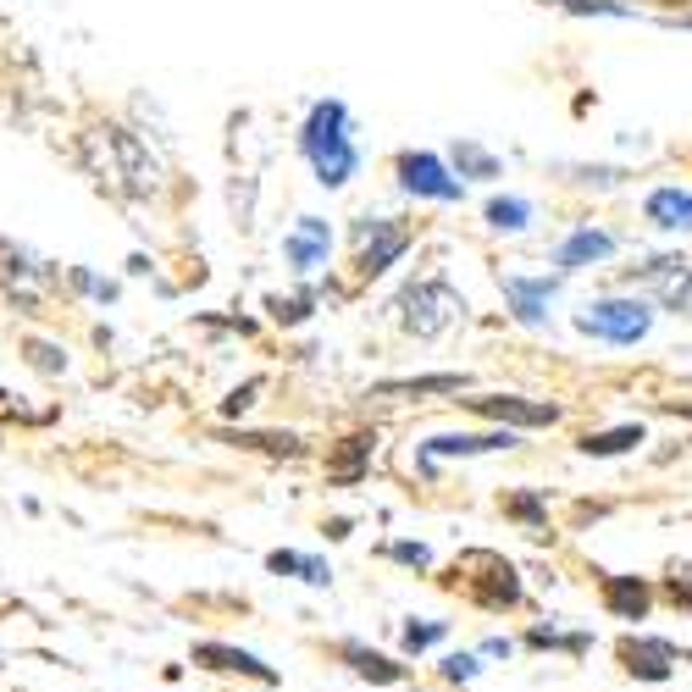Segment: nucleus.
Instances as JSON below:
<instances>
[{"instance_id": "obj_1", "label": "nucleus", "mask_w": 692, "mask_h": 692, "mask_svg": "<svg viewBox=\"0 0 692 692\" xmlns=\"http://www.w3.org/2000/svg\"><path fill=\"white\" fill-rule=\"evenodd\" d=\"M350 112H343V101H321L300 133L310 166H316V184L338 189V184H350V172H355V144H350Z\"/></svg>"}, {"instance_id": "obj_2", "label": "nucleus", "mask_w": 692, "mask_h": 692, "mask_svg": "<svg viewBox=\"0 0 692 692\" xmlns=\"http://www.w3.org/2000/svg\"><path fill=\"white\" fill-rule=\"evenodd\" d=\"M460 560L471 571H455V576H466V598L477 603V610H515V603H521V576H515L509 560H499L488 549H471Z\"/></svg>"}, {"instance_id": "obj_3", "label": "nucleus", "mask_w": 692, "mask_h": 692, "mask_svg": "<svg viewBox=\"0 0 692 692\" xmlns=\"http://www.w3.org/2000/svg\"><path fill=\"white\" fill-rule=\"evenodd\" d=\"M648 321H654V310H648L643 300H598V305H587V310L576 316L582 332L610 338V343H637V338L648 332Z\"/></svg>"}, {"instance_id": "obj_4", "label": "nucleus", "mask_w": 692, "mask_h": 692, "mask_svg": "<svg viewBox=\"0 0 692 692\" xmlns=\"http://www.w3.org/2000/svg\"><path fill=\"white\" fill-rule=\"evenodd\" d=\"M615 654H621L626 676H637V681H670V670L681 659V648L670 637H621Z\"/></svg>"}, {"instance_id": "obj_5", "label": "nucleus", "mask_w": 692, "mask_h": 692, "mask_svg": "<svg viewBox=\"0 0 692 692\" xmlns=\"http://www.w3.org/2000/svg\"><path fill=\"white\" fill-rule=\"evenodd\" d=\"M399 184L410 195H426V200H460V184L449 178V166L438 155H399Z\"/></svg>"}, {"instance_id": "obj_6", "label": "nucleus", "mask_w": 692, "mask_h": 692, "mask_svg": "<svg viewBox=\"0 0 692 692\" xmlns=\"http://www.w3.org/2000/svg\"><path fill=\"white\" fill-rule=\"evenodd\" d=\"M195 665L222 670V676H249V681H261V687H278V670L267 659H255L249 648H233V643H195Z\"/></svg>"}, {"instance_id": "obj_7", "label": "nucleus", "mask_w": 692, "mask_h": 692, "mask_svg": "<svg viewBox=\"0 0 692 692\" xmlns=\"http://www.w3.org/2000/svg\"><path fill=\"white\" fill-rule=\"evenodd\" d=\"M404 305H410V316H404V321H410L415 332H438L455 310H466V305H460V294H455L449 283H421V289H410V294H404Z\"/></svg>"}, {"instance_id": "obj_8", "label": "nucleus", "mask_w": 692, "mask_h": 692, "mask_svg": "<svg viewBox=\"0 0 692 692\" xmlns=\"http://www.w3.org/2000/svg\"><path fill=\"white\" fill-rule=\"evenodd\" d=\"M598 598L615 621H648V610H654V587L643 576H603Z\"/></svg>"}, {"instance_id": "obj_9", "label": "nucleus", "mask_w": 692, "mask_h": 692, "mask_svg": "<svg viewBox=\"0 0 692 692\" xmlns=\"http://www.w3.org/2000/svg\"><path fill=\"white\" fill-rule=\"evenodd\" d=\"M404 244H410L404 227H394V222H361V272L366 278L388 272L399 255H404Z\"/></svg>"}, {"instance_id": "obj_10", "label": "nucleus", "mask_w": 692, "mask_h": 692, "mask_svg": "<svg viewBox=\"0 0 692 692\" xmlns=\"http://www.w3.org/2000/svg\"><path fill=\"white\" fill-rule=\"evenodd\" d=\"M493 449H515V432H471V438H426L421 444V471L432 477V460H444V455H493Z\"/></svg>"}, {"instance_id": "obj_11", "label": "nucleus", "mask_w": 692, "mask_h": 692, "mask_svg": "<svg viewBox=\"0 0 692 692\" xmlns=\"http://www.w3.org/2000/svg\"><path fill=\"white\" fill-rule=\"evenodd\" d=\"M338 659L350 665L361 681H372V687H399V681L410 676L404 659H388V654H377V648H366V643H338Z\"/></svg>"}, {"instance_id": "obj_12", "label": "nucleus", "mask_w": 692, "mask_h": 692, "mask_svg": "<svg viewBox=\"0 0 692 692\" xmlns=\"http://www.w3.org/2000/svg\"><path fill=\"white\" fill-rule=\"evenodd\" d=\"M471 410H482V415H493V421H504V426H549V421H560V404L504 399V394H493V399H471Z\"/></svg>"}, {"instance_id": "obj_13", "label": "nucleus", "mask_w": 692, "mask_h": 692, "mask_svg": "<svg viewBox=\"0 0 692 692\" xmlns=\"http://www.w3.org/2000/svg\"><path fill=\"white\" fill-rule=\"evenodd\" d=\"M289 261H294L300 272H316V267L327 261V222L305 216V222L289 233Z\"/></svg>"}, {"instance_id": "obj_14", "label": "nucleus", "mask_w": 692, "mask_h": 692, "mask_svg": "<svg viewBox=\"0 0 692 692\" xmlns=\"http://www.w3.org/2000/svg\"><path fill=\"white\" fill-rule=\"evenodd\" d=\"M372 432H355V438H343V449L332 455V466H327V482H361L366 477V466H372Z\"/></svg>"}, {"instance_id": "obj_15", "label": "nucleus", "mask_w": 692, "mask_h": 692, "mask_svg": "<svg viewBox=\"0 0 692 692\" xmlns=\"http://www.w3.org/2000/svg\"><path fill=\"white\" fill-rule=\"evenodd\" d=\"M637 278H643V283H654V289L665 294V305H681V300H687V289H692V272H687V261H676V255H665V261H648Z\"/></svg>"}, {"instance_id": "obj_16", "label": "nucleus", "mask_w": 692, "mask_h": 692, "mask_svg": "<svg viewBox=\"0 0 692 692\" xmlns=\"http://www.w3.org/2000/svg\"><path fill=\"white\" fill-rule=\"evenodd\" d=\"M267 571H278V576H300V582H310V587H327V582H332L327 560H316V554H294V549H272V554H267Z\"/></svg>"}, {"instance_id": "obj_17", "label": "nucleus", "mask_w": 692, "mask_h": 692, "mask_svg": "<svg viewBox=\"0 0 692 692\" xmlns=\"http://www.w3.org/2000/svg\"><path fill=\"white\" fill-rule=\"evenodd\" d=\"M504 294L515 300V316H521V321H543V305L554 300V278H538V283L509 278V283H504Z\"/></svg>"}, {"instance_id": "obj_18", "label": "nucleus", "mask_w": 692, "mask_h": 692, "mask_svg": "<svg viewBox=\"0 0 692 692\" xmlns=\"http://www.w3.org/2000/svg\"><path fill=\"white\" fill-rule=\"evenodd\" d=\"M610 249H615V238H610V233L582 227V233H571V238L560 244V267H587V261H603Z\"/></svg>"}, {"instance_id": "obj_19", "label": "nucleus", "mask_w": 692, "mask_h": 692, "mask_svg": "<svg viewBox=\"0 0 692 692\" xmlns=\"http://www.w3.org/2000/svg\"><path fill=\"white\" fill-rule=\"evenodd\" d=\"M648 216H654L659 227H692V195L659 189V195H648Z\"/></svg>"}, {"instance_id": "obj_20", "label": "nucleus", "mask_w": 692, "mask_h": 692, "mask_svg": "<svg viewBox=\"0 0 692 692\" xmlns=\"http://www.w3.org/2000/svg\"><path fill=\"white\" fill-rule=\"evenodd\" d=\"M643 444V426H610V432H587L582 438V455H626V449H637Z\"/></svg>"}, {"instance_id": "obj_21", "label": "nucleus", "mask_w": 692, "mask_h": 692, "mask_svg": "<svg viewBox=\"0 0 692 692\" xmlns=\"http://www.w3.org/2000/svg\"><path fill=\"white\" fill-rule=\"evenodd\" d=\"M504 515H509V521H521V527H549V504L538 493H509Z\"/></svg>"}, {"instance_id": "obj_22", "label": "nucleus", "mask_w": 692, "mask_h": 692, "mask_svg": "<svg viewBox=\"0 0 692 692\" xmlns=\"http://www.w3.org/2000/svg\"><path fill=\"white\" fill-rule=\"evenodd\" d=\"M444 637H449V626H444V621H421V626L410 621V626L399 632V643H404V654H410V659H415V654H426V648H438Z\"/></svg>"}, {"instance_id": "obj_23", "label": "nucleus", "mask_w": 692, "mask_h": 692, "mask_svg": "<svg viewBox=\"0 0 692 692\" xmlns=\"http://www.w3.org/2000/svg\"><path fill=\"white\" fill-rule=\"evenodd\" d=\"M527 216H532V206H527V200H515V195H509V200H493V206H488V222H493L499 233H515V227H527Z\"/></svg>"}, {"instance_id": "obj_24", "label": "nucleus", "mask_w": 692, "mask_h": 692, "mask_svg": "<svg viewBox=\"0 0 692 692\" xmlns=\"http://www.w3.org/2000/svg\"><path fill=\"white\" fill-rule=\"evenodd\" d=\"M455 161H460V172H471V178H499V161L488 150H477V144H460Z\"/></svg>"}, {"instance_id": "obj_25", "label": "nucleus", "mask_w": 692, "mask_h": 692, "mask_svg": "<svg viewBox=\"0 0 692 692\" xmlns=\"http://www.w3.org/2000/svg\"><path fill=\"white\" fill-rule=\"evenodd\" d=\"M477 676H482V654H449V659H444V681H460V687H466V681H477Z\"/></svg>"}, {"instance_id": "obj_26", "label": "nucleus", "mask_w": 692, "mask_h": 692, "mask_svg": "<svg viewBox=\"0 0 692 692\" xmlns=\"http://www.w3.org/2000/svg\"><path fill=\"white\" fill-rule=\"evenodd\" d=\"M460 377H421V383H388L383 394H455Z\"/></svg>"}, {"instance_id": "obj_27", "label": "nucleus", "mask_w": 692, "mask_h": 692, "mask_svg": "<svg viewBox=\"0 0 692 692\" xmlns=\"http://www.w3.org/2000/svg\"><path fill=\"white\" fill-rule=\"evenodd\" d=\"M670 603H681V610H692V565H670V582H665Z\"/></svg>"}, {"instance_id": "obj_28", "label": "nucleus", "mask_w": 692, "mask_h": 692, "mask_svg": "<svg viewBox=\"0 0 692 692\" xmlns=\"http://www.w3.org/2000/svg\"><path fill=\"white\" fill-rule=\"evenodd\" d=\"M388 560H399V565H415V571H426V565H432V549H426V543H388Z\"/></svg>"}, {"instance_id": "obj_29", "label": "nucleus", "mask_w": 692, "mask_h": 692, "mask_svg": "<svg viewBox=\"0 0 692 692\" xmlns=\"http://www.w3.org/2000/svg\"><path fill=\"white\" fill-rule=\"evenodd\" d=\"M477 654H482V659H509V654H515V643H509V637H488Z\"/></svg>"}, {"instance_id": "obj_30", "label": "nucleus", "mask_w": 692, "mask_h": 692, "mask_svg": "<svg viewBox=\"0 0 692 692\" xmlns=\"http://www.w3.org/2000/svg\"><path fill=\"white\" fill-rule=\"evenodd\" d=\"M687 665H692V654H687Z\"/></svg>"}]
</instances>
